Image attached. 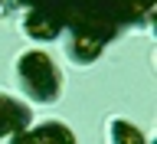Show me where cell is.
<instances>
[{"label":"cell","mask_w":157,"mask_h":144,"mask_svg":"<svg viewBox=\"0 0 157 144\" xmlns=\"http://www.w3.org/2000/svg\"><path fill=\"white\" fill-rule=\"evenodd\" d=\"M108 138H111V144H147L144 131L131 121H124V118H115L108 125Z\"/></svg>","instance_id":"cell-6"},{"label":"cell","mask_w":157,"mask_h":144,"mask_svg":"<svg viewBox=\"0 0 157 144\" xmlns=\"http://www.w3.org/2000/svg\"><path fill=\"white\" fill-rule=\"evenodd\" d=\"M62 26H66V17H62L59 7H33V10H26V17H23V33H26L29 39H36V43L56 39L59 33H62Z\"/></svg>","instance_id":"cell-2"},{"label":"cell","mask_w":157,"mask_h":144,"mask_svg":"<svg viewBox=\"0 0 157 144\" xmlns=\"http://www.w3.org/2000/svg\"><path fill=\"white\" fill-rule=\"evenodd\" d=\"M105 49V39H98L95 33H85V29H72V39L66 43V53L72 62L85 66V62H95Z\"/></svg>","instance_id":"cell-5"},{"label":"cell","mask_w":157,"mask_h":144,"mask_svg":"<svg viewBox=\"0 0 157 144\" xmlns=\"http://www.w3.org/2000/svg\"><path fill=\"white\" fill-rule=\"evenodd\" d=\"M10 144H75V134L62 121H43L10 134Z\"/></svg>","instance_id":"cell-3"},{"label":"cell","mask_w":157,"mask_h":144,"mask_svg":"<svg viewBox=\"0 0 157 144\" xmlns=\"http://www.w3.org/2000/svg\"><path fill=\"white\" fill-rule=\"evenodd\" d=\"M17 85L29 102L49 105L56 102L62 92V72H59L56 59L43 53V49H26L17 56Z\"/></svg>","instance_id":"cell-1"},{"label":"cell","mask_w":157,"mask_h":144,"mask_svg":"<svg viewBox=\"0 0 157 144\" xmlns=\"http://www.w3.org/2000/svg\"><path fill=\"white\" fill-rule=\"evenodd\" d=\"M29 121H33V111L23 98L0 95V138H10L23 128H29Z\"/></svg>","instance_id":"cell-4"}]
</instances>
